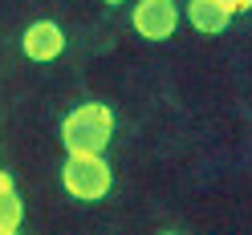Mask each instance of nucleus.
<instances>
[{
    "label": "nucleus",
    "mask_w": 252,
    "mask_h": 235,
    "mask_svg": "<svg viewBox=\"0 0 252 235\" xmlns=\"http://www.w3.org/2000/svg\"><path fill=\"white\" fill-rule=\"evenodd\" d=\"M232 21V8L224 0H191V25L199 33H224Z\"/></svg>",
    "instance_id": "nucleus-5"
},
{
    "label": "nucleus",
    "mask_w": 252,
    "mask_h": 235,
    "mask_svg": "<svg viewBox=\"0 0 252 235\" xmlns=\"http://www.w3.org/2000/svg\"><path fill=\"white\" fill-rule=\"evenodd\" d=\"M175 21H179V12L171 0H143V4L134 8V28L143 33L147 41H163L175 33Z\"/></svg>",
    "instance_id": "nucleus-3"
},
{
    "label": "nucleus",
    "mask_w": 252,
    "mask_h": 235,
    "mask_svg": "<svg viewBox=\"0 0 252 235\" xmlns=\"http://www.w3.org/2000/svg\"><path fill=\"white\" fill-rule=\"evenodd\" d=\"M61 183L73 199H102L110 191V166L102 154H69V162L61 166Z\"/></svg>",
    "instance_id": "nucleus-2"
},
{
    "label": "nucleus",
    "mask_w": 252,
    "mask_h": 235,
    "mask_svg": "<svg viewBox=\"0 0 252 235\" xmlns=\"http://www.w3.org/2000/svg\"><path fill=\"white\" fill-rule=\"evenodd\" d=\"M224 4H228L232 12H240V8H248V0H224Z\"/></svg>",
    "instance_id": "nucleus-7"
},
{
    "label": "nucleus",
    "mask_w": 252,
    "mask_h": 235,
    "mask_svg": "<svg viewBox=\"0 0 252 235\" xmlns=\"http://www.w3.org/2000/svg\"><path fill=\"white\" fill-rule=\"evenodd\" d=\"M21 45H25L29 61H53V57H61V49H65V37H61V25L37 21V25H29V33H25Z\"/></svg>",
    "instance_id": "nucleus-4"
},
{
    "label": "nucleus",
    "mask_w": 252,
    "mask_h": 235,
    "mask_svg": "<svg viewBox=\"0 0 252 235\" xmlns=\"http://www.w3.org/2000/svg\"><path fill=\"white\" fill-rule=\"evenodd\" d=\"M21 227V199L12 186H0V235H12Z\"/></svg>",
    "instance_id": "nucleus-6"
},
{
    "label": "nucleus",
    "mask_w": 252,
    "mask_h": 235,
    "mask_svg": "<svg viewBox=\"0 0 252 235\" xmlns=\"http://www.w3.org/2000/svg\"><path fill=\"white\" fill-rule=\"evenodd\" d=\"M110 134H114V118H110V109L90 102V105H77L73 114L65 118V126H61V142H65L69 154H102Z\"/></svg>",
    "instance_id": "nucleus-1"
},
{
    "label": "nucleus",
    "mask_w": 252,
    "mask_h": 235,
    "mask_svg": "<svg viewBox=\"0 0 252 235\" xmlns=\"http://www.w3.org/2000/svg\"><path fill=\"white\" fill-rule=\"evenodd\" d=\"M106 4H126V0H106Z\"/></svg>",
    "instance_id": "nucleus-8"
}]
</instances>
